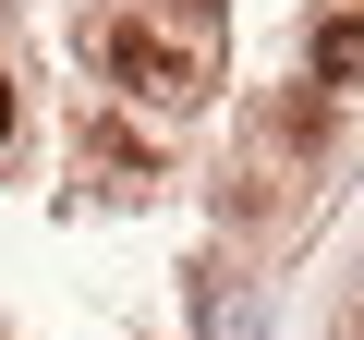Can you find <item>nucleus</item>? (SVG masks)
Instances as JSON below:
<instances>
[{
  "label": "nucleus",
  "mask_w": 364,
  "mask_h": 340,
  "mask_svg": "<svg viewBox=\"0 0 364 340\" xmlns=\"http://www.w3.org/2000/svg\"><path fill=\"white\" fill-rule=\"evenodd\" d=\"M97 61L122 97H207L219 85V0H122L97 25Z\"/></svg>",
  "instance_id": "1"
},
{
  "label": "nucleus",
  "mask_w": 364,
  "mask_h": 340,
  "mask_svg": "<svg viewBox=\"0 0 364 340\" xmlns=\"http://www.w3.org/2000/svg\"><path fill=\"white\" fill-rule=\"evenodd\" d=\"M328 122H340V97L328 85H279L255 122H243V183H267V195H291V183H328Z\"/></svg>",
  "instance_id": "2"
},
{
  "label": "nucleus",
  "mask_w": 364,
  "mask_h": 340,
  "mask_svg": "<svg viewBox=\"0 0 364 340\" xmlns=\"http://www.w3.org/2000/svg\"><path fill=\"white\" fill-rule=\"evenodd\" d=\"M316 85H328V97L364 85V13H328V25H316Z\"/></svg>",
  "instance_id": "3"
},
{
  "label": "nucleus",
  "mask_w": 364,
  "mask_h": 340,
  "mask_svg": "<svg viewBox=\"0 0 364 340\" xmlns=\"http://www.w3.org/2000/svg\"><path fill=\"white\" fill-rule=\"evenodd\" d=\"M255 328H267L255 292H207V340H255Z\"/></svg>",
  "instance_id": "4"
},
{
  "label": "nucleus",
  "mask_w": 364,
  "mask_h": 340,
  "mask_svg": "<svg viewBox=\"0 0 364 340\" xmlns=\"http://www.w3.org/2000/svg\"><path fill=\"white\" fill-rule=\"evenodd\" d=\"M0 146H13V73H0Z\"/></svg>",
  "instance_id": "5"
}]
</instances>
